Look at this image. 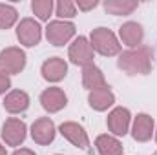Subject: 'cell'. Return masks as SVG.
<instances>
[{
  "mask_svg": "<svg viewBox=\"0 0 157 155\" xmlns=\"http://www.w3.org/2000/svg\"><path fill=\"white\" fill-rule=\"evenodd\" d=\"M117 68L126 75H148L154 68V49L148 46H139L135 49L121 51Z\"/></svg>",
  "mask_w": 157,
  "mask_h": 155,
  "instance_id": "1",
  "label": "cell"
},
{
  "mask_svg": "<svg viewBox=\"0 0 157 155\" xmlns=\"http://www.w3.org/2000/svg\"><path fill=\"white\" fill-rule=\"evenodd\" d=\"M90 44L93 51H97L102 57H115L121 53V42L115 33L108 28H95L90 33Z\"/></svg>",
  "mask_w": 157,
  "mask_h": 155,
  "instance_id": "2",
  "label": "cell"
},
{
  "mask_svg": "<svg viewBox=\"0 0 157 155\" xmlns=\"http://www.w3.org/2000/svg\"><path fill=\"white\" fill-rule=\"evenodd\" d=\"M26 53L17 46H9L0 51V71L6 75H17L26 68Z\"/></svg>",
  "mask_w": 157,
  "mask_h": 155,
  "instance_id": "3",
  "label": "cell"
},
{
  "mask_svg": "<svg viewBox=\"0 0 157 155\" xmlns=\"http://www.w3.org/2000/svg\"><path fill=\"white\" fill-rule=\"evenodd\" d=\"M75 37V24L70 20H53L46 28V39L53 46H64Z\"/></svg>",
  "mask_w": 157,
  "mask_h": 155,
  "instance_id": "4",
  "label": "cell"
},
{
  "mask_svg": "<svg viewBox=\"0 0 157 155\" xmlns=\"http://www.w3.org/2000/svg\"><path fill=\"white\" fill-rule=\"evenodd\" d=\"M93 53L95 51L90 44V39H86V37H77L70 44V49H68V57H70L71 64L80 66V68L93 64Z\"/></svg>",
  "mask_w": 157,
  "mask_h": 155,
  "instance_id": "5",
  "label": "cell"
},
{
  "mask_svg": "<svg viewBox=\"0 0 157 155\" xmlns=\"http://www.w3.org/2000/svg\"><path fill=\"white\" fill-rule=\"evenodd\" d=\"M26 135H28L26 122L17 117L7 119L2 126V141L7 146H20L26 141Z\"/></svg>",
  "mask_w": 157,
  "mask_h": 155,
  "instance_id": "6",
  "label": "cell"
},
{
  "mask_svg": "<svg viewBox=\"0 0 157 155\" xmlns=\"http://www.w3.org/2000/svg\"><path fill=\"white\" fill-rule=\"evenodd\" d=\"M17 39L22 46L33 47L42 39V28L35 18H22L17 26Z\"/></svg>",
  "mask_w": 157,
  "mask_h": 155,
  "instance_id": "7",
  "label": "cell"
},
{
  "mask_svg": "<svg viewBox=\"0 0 157 155\" xmlns=\"http://www.w3.org/2000/svg\"><path fill=\"white\" fill-rule=\"evenodd\" d=\"M55 135H57V128L49 117H40L31 124V139L40 146L51 144L55 141Z\"/></svg>",
  "mask_w": 157,
  "mask_h": 155,
  "instance_id": "8",
  "label": "cell"
},
{
  "mask_svg": "<svg viewBox=\"0 0 157 155\" xmlns=\"http://www.w3.org/2000/svg\"><path fill=\"white\" fill-rule=\"evenodd\" d=\"M130 122H132V113L128 108H113L110 113H108V119H106V124H108V130L115 135V137H124L130 130Z\"/></svg>",
  "mask_w": 157,
  "mask_h": 155,
  "instance_id": "9",
  "label": "cell"
},
{
  "mask_svg": "<svg viewBox=\"0 0 157 155\" xmlns=\"http://www.w3.org/2000/svg\"><path fill=\"white\" fill-rule=\"evenodd\" d=\"M59 131L64 139H68L73 146H77L84 152H90V139H88V133L84 131V128L78 124V122H62L59 126Z\"/></svg>",
  "mask_w": 157,
  "mask_h": 155,
  "instance_id": "10",
  "label": "cell"
},
{
  "mask_svg": "<svg viewBox=\"0 0 157 155\" xmlns=\"http://www.w3.org/2000/svg\"><path fill=\"white\" fill-rule=\"evenodd\" d=\"M40 104H42V108H44L48 113H57V112H60L62 108H66L68 97H66V93H64L62 88H57V86L46 88V89L40 93Z\"/></svg>",
  "mask_w": 157,
  "mask_h": 155,
  "instance_id": "11",
  "label": "cell"
},
{
  "mask_svg": "<svg viewBox=\"0 0 157 155\" xmlns=\"http://www.w3.org/2000/svg\"><path fill=\"white\" fill-rule=\"evenodd\" d=\"M155 131V122L148 113H137L133 119V126H132V137L137 142H146L152 139Z\"/></svg>",
  "mask_w": 157,
  "mask_h": 155,
  "instance_id": "12",
  "label": "cell"
},
{
  "mask_svg": "<svg viewBox=\"0 0 157 155\" xmlns=\"http://www.w3.org/2000/svg\"><path fill=\"white\" fill-rule=\"evenodd\" d=\"M40 73H42L44 80H48V82H60L68 75V64L60 57H51L42 64Z\"/></svg>",
  "mask_w": 157,
  "mask_h": 155,
  "instance_id": "13",
  "label": "cell"
},
{
  "mask_svg": "<svg viewBox=\"0 0 157 155\" xmlns=\"http://www.w3.org/2000/svg\"><path fill=\"white\" fill-rule=\"evenodd\" d=\"M119 37L122 40L124 46H128L130 49H135L139 47V44L144 39V29L139 22H124L121 28H119Z\"/></svg>",
  "mask_w": 157,
  "mask_h": 155,
  "instance_id": "14",
  "label": "cell"
},
{
  "mask_svg": "<svg viewBox=\"0 0 157 155\" xmlns=\"http://www.w3.org/2000/svg\"><path fill=\"white\" fill-rule=\"evenodd\" d=\"M88 102H90V108H93L95 112H106L108 108L113 106L115 95L110 89V86H104V88H99L95 91H90Z\"/></svg>",
  "mask_w": 157,
  "mask_h": 155,
  "instance_id": "15",
  "label": "cell"
},
{
  "mask_svg": "<svg viewBox=\"0 0 157 155\" xmlns=\"http://www.w3.org/2000/svg\"><path fill=\"white\" fill-rule=\"evenodd\" d=\"M4 108L9 113H24L29 108V95L22 89H13L4 99Z\"/></svg>",
  "mask_w": 157,
  "mask_h": 155,
  "instance_id": "16",
  "label": "cell"
},
{
  "mask_svg": "<svg viewBox=\"0 0 157 155\" xmlns=\"http://www.w3.org/2000/svg\"><path fill=\"white\" fill-rule=\"evenodd\" d=\"M82 86H84L88 91H95V89H99V88L108 86V84H106V78H104V73H102V70H101V68H97L95 64L82 68Z\"/></svg>",
  "mask_w": 157,
  "mask_h": 155,
  "instance_id": "17",
  "label": "cell"
},
{
  "mask_svg": "<svg viewBox=\"0 0 157 155\" xmlns=\"http://www.w3.org/2000/svg\"><path fill=\"white\" fill-rule=\"evenodd\" d=\"M95 148H97L99 155H122V152H124L122 142L117 137L108 135V133H102L95 139Z\"/></svg>",
  "mask_w": 157,
  "mask_h": 155,
  "instance_id": "18",
  "label": "cell"
},
{
  "mask_svg": "<svg viewBox=\"0 0 157 155\" xmlns=\"http://www.w3.org/2000/svg\"><path fill=\"white\" fill-rule=\"evenodd\" d=\"M102 6H104V11L108 15L126 17V15H132L139 7V2L137 0H106Z\"/></svg>",
  "mask_w": 157,
  "mask_h": 155,
  "instance_id": "19",
  "label": "cell"
},
{
  "mask_svg": "<svg viewBox=\"0 0 157 155\" xmlns=\"http://www.w3.org/2000/svg\"><path fill=\"white\" fill-rule=\"evenodd\" d=\"M18 11L9 4H0V29H9L17 24Z\"/></svg>",
  "mask_w": 157,
  "mask_h": 155,
  "instance_id": "20",
  "label": "cell"
},
{
  "mask_svg": "<svg viewBox=\"0 0 157 155\" xmlns=\"http://www.w3.org/2000/svg\"><path fill=\"white\" fill-rule=\"evenodd\" d=\"M53 7H55L53 0H33L31 2V9L39 17V20H49Z\"/></svg>",
  "mask_w": 157,
  "mask_h": 155,
  "instance_id": "21",
  "label": "cell"
},
{
  "mask_svg": "<svg viewBox=\"0 0 157 155\" xmlns=\"http://www.w3.org/2000/svg\"><path fill=\"white\" fill-rule=\"evenodd\" d=\"M55 13L60 20H70V18L77 17V6L71 0H60L55 6Z\"/></svg>",
  "mask_w": 157,
  "mask_h": 155,
  "instance_id": "22",
  "label": "cell"
},
{
  "mask_svg": "<svg viewBox=\"0 0 157 155\" xmlns=\"http://www.w3.org/2000/svg\"><path fill=\"white\" fill-rule=\"evenodd\" d=\"M75 6H77L80 11H90L93 7H97L99 2L97 0H78V2H75Z\"/></svg>",
  "mask_w": 157,
  "mask_h": 155,
  "instance_id": "23",
  "label": "cell"
},
{
  "mask_svg": "<svg viewBox=\"0 0 157 155\" xmlns=\"http://www.w3.org/2000/svg\"><path fill=\"white\" fill-rule=\"evenodd\" d=\"M11 88V78L9 75H6L4 71H0V95H4L6 91H9Z\"/></svg>",
  "mask_w": 157,
  "mask_h": 155,
  "instance_id": "24",
  "label": "cell"
},
{
  "mask_svg": "<svg viewBox=\"0 0 157 155\" xmlns=\"http://www.w3.org/2000/svg\"><path fill=\"white\" fill-rule=\"evenodd\" d=\"M11 155H37L33 150H29V148H20V150H15Z\"/></svg>",
  "mask_w": 157,
  "mask_h": 155,
  "instance_id": "25",
  "label": "cell"
},
{
  "mask_svg": "<svg viewBox=\"0 0 157 155\" xmlns=\"http://www.w3.org/2000/svg\"><path fill=\"white\" fill-rule=\"evenodd\" d=\"M0 155H7V152H6V148L2 146V142H0Z\"/></svg>",
  "mask_w": 157,
  "mask_h": 155,
  "instance_id": "26",
  "label": "cell"
},
{
  "mask_svg": "<svg viewBox=\"0 0 157 155\" xmlns=\"http://www.w3.org/2000/svg\"><path fill=\"white\" fill-rule=\"evenodd\" d=\"M155 142H157V130H155Z\"/></svg>",
  "mask_w": 157,
  "mask_h": 155,
  "instance_id": "27",
  "label": "cell"
},
{
  "mask_svg": "<svg viewBox=\"0 0 157 155\" xmlns=\"http://www.w3.org/2000/svg\"><path fill=\"white\" fill-rule=\"evenodd\" d=\"M152 155H157V152H155V153H152Z\"/></svg>",
  "mask_w": 157,
  "mask_h": 155,
  "instance_id": "28",
  "label": "cell"
},
{
  "mask_svg": "<svg viewBox=\"0 0 157 155\" xmlns=\"http://www.w3.org/2000/svg\"><path fill=\"white\" fill-rule=\"evenodd\" d=\"M57 155H60V153H57Z\"/></svg>",
  "mask_w": 157,
  "mask_h": 155,
  "instance_id": "29",
  "label": "cell"
}]
</instances>
